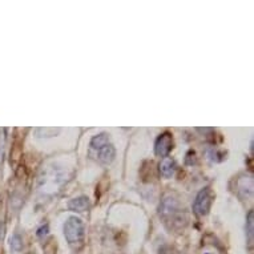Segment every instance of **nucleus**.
Wrapping results in <instances>:
<instances>
[{
  "instance_id": "1",
  "label": "nucleus",
  "mask_w": 254,
  "mask_h": 254,
  "mask_svg": "<svg viewBox=\"0 0 254 254\" xmlns=\"http://www.w3.org/2000/svg\"><path fill=\"white\" fill-rule=\"evenodd\" d=\"M64 236L73 250L80 249L84 244V224L77 217H69L64 224Z\"/></svg>"
},
{
  "instance_id": "2",
  "label": "nucleus",
  "mask_w": 254,
  "mask_h": 254,
  "mask_svg": "<svg viewBox=\"0 0 254 254\" xmlns=\"http://www.w3.org/2000/svg\"><path fill=\"white\" fill-rule=\"evenodd\" d=\"M160 216L163 217L165 222H171L172 228L176 225H183V221L187 218L184 217V209L179 208V204L175 198L172 197H165L163 201V205L160 206Z\"/></svg>"
},
{
  "instance_id": "3",
  "label": "nucleus",
  "mask_w": 254,
  "mask_h": 254,
  "mask_svg": "<svg viewBox=\"0 0 254 254\" xmlns=\"http://www.w3.org/2000/svg\"><path fill=\"white\" fill-rule=\"evenodd\" d=\"M213 202V193L209 188L202 189L198 194H197L194 204H193V210L197 213L198 216H206L212 208Z\"/></svg>"
},
{
  "instance_id": "4",
  "label": "nucleus",
  "mask_w": 254,
  "mask_h": 254,
  "mask_svg": "<svg viewBox=\"0 0 254 254\" xmlns=\"http://www.w3.org/2000/svg\"><path fill=\"white\" fill-rule=\"evenodd\" d=\"M173 148V138H172L171 133H163L160 134L156 140V144H154V152L160 157H167L169 152Z\"/></svg>"
},
{
  "instance_id": "5",
  "label": "nucleus",
  "mask_w": 254,
  "mask_h": 254,
  "mask_svg": "<svg viewBox=\"0 0 254 254\" xmlns=\"http://www.w3.org/2000/svg\"><path fill=\"white\" fill-rule=\"evenodd\" d=\"M116 157V149L112 144L104 146L103 149L97 150V158L103 164H111Z\"/></svg>"
},
{
  "instance_id": "6",
  "label": "nucleus",
  "mask_w": 254,
  "mask_h": 254,
  "mask_svg": "<svg viewBox=\"0 0 254 254\" xmlns=\"http://www.w3.org/2000/svg\"><path fill=\"white\" fill-rule=\"evenodd\" d=\"M176 164L172 157H164L163 161L160 163V173L165 179H169L175 175Z\"/></svg>"
},
{
  "instance_id": "7",
  "label": "nucleus",
  "mask_w": 254,
  "mask_h": 254,
  "mask_svg": "<svg viewBox=\"0 0 254 254\" xmlns=\"http://www.w3.org/2000/svg\"><path fill=\"white\" fill-rule=\"evenodd\" d=\"M68 208H69V210H72V212H85V210H88V208H89V200L84 196L77 197V198H73V200L69 201Z\"/></svg>"
},
{
  "instance_id": "8",
  "label": "nucleus",
  "mask_w": 254,
  "mask_h": 254,
  "mask_svg": "<svg viewBox=\"0 0 254 254\" xmlns=\"http://www.w3.org/2000/svg\"><path fill=\"white\" fill-rule=\"evenodd\" d=\"M109 141H111V138H109L108 133H100L95 136V137L91 140V148L93 150H100L103 149L104 146L109 145Z\"/></svg>"
},
{
  "instance_id": "9",
  "label": "nucleus",
  "mask_w": 254,
  "mask_h": 254,
  "mask_svg": "<svg viewBox=\"0 0 254 254\" xmlns=\"http://www.w3.org/2000/svg\"><path fill=\"white\" fill-rule=\"evenodd\" d=\"M60 130H62L60 128H48V127H46V128H38L36 129V136L40 138L54 137L58 133H60Z\"/></svg>"
},
{
  "instance_id": "10",
  "label": "nucleus",
  "mask_w": 254,
  "mask_h": 254,
  "mask_svg": "<svg viewBox=\"0 0 254 254\" xmlns=\"http://www.w3.org/2000/svg\"><path fill=\"white\" fill-rule=\"evenodd\" d=\"M9 248L13 253H19L23 249V240L19 234H13L12 237L9 238Z\"/></svg>"
},
{
  "instance_id": "11",
  "label": "nucleus",
  "mask_w": 254,
  "mask_h": 254,
  "mask_svg": "<svg viewBox=\"0 0 254 254\" xmlns=\"http://www.w3.org/2000/svg\"><path fill=\"white\" fill-rule=\"evenodd\" d=\"M246 230H248V236H249V244L252 245V242H253V212H252V210H250L249 214H248Z\"/></svg>"
},
{
  "instance_id": "12",
  "label": "nucleus",
  "mask_w": 254,
  "mask_h": 254,
  "mask_svg": "<svg viewBox=\"0 0 254 254\" xmlns=\"http://www.w3.org/2000/svg\"><path fill=\"white\" fill-rule=\"evenodd\" d=\"M48 233V226H43V228H40V229H39V232H38V234L39 236H40V237H42L43 234H44V236H46V234Z\"/></svg>"
}]
</instances>
